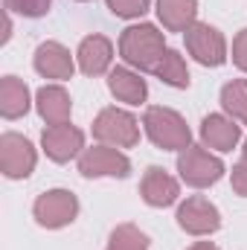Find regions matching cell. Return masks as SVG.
Masks as SVG:
<instances>
[{"label": "cell", "instance_id": "cell-1", "mask_svg": "<svg viewBox=\"0 0 247 250\" xmlns=\"http://www.w3.org/2000/svg\"><path fill=\"white\" fill-rule=\"evenodd\" d=\"M163 53H166V38L154 23H134L120 35V56L125 59V64L137 70L154 73Z\"/></svg>", "mask_w": 247, "mask_h": 250}, {"label": "cell", "instance_id": "cell-2", "mask_svg": "<svg viewBox=\"0 0 247 250\" xmlns=\"http://www.w3.org/2000/svg\"><path fill=\"white\" fill-rule=\"evenodd\" d=\"M143 125H145V134L148 140L163 148V151H184L192 146V131L186 120L172 111V108H163V105H151L145 108V117H143Z\"/></svg>", "mask_w": 247, "mask_h": 250}, {"label": "cell", "instance_id": "cell-3", "mask_svg": "<svg viewBox=\"0 0 247 250\" xmlns=\"http://www.w3.org/2000/svg\"><path fill=\"white\" fill-rule=\"evenodd\" d=\"M93 137L102 146L131 148V146L140 143V123H137L134 114H128L123 108H105L93 120Z\"/></svg>", "mask_w": 247, "mask_h": 250}, {"label": "cell", "instance_id": "cell-4", "mask_svg": "<svg viewBox=\"0 0 247 250\" xmlns=\"http://www.w3.org/2000/svg\"><path fill=\"white\" fill-rule=\"evenodd\" d=\"M178 172H181V181L186 187L206 189L221 181L224 163L215 154H209L204 146H189L178 154Z\"/></svg>", "mask_w": 247, "mask_h": 250}, {"label": "cell", "instance_id": "cell-5", "mask_svg": "<svg viewBox=\"0 0 247 250\" xmlns=\"http://www.w3.org/2000/svg\"><path fill=\"white\" fill-rule=\"evenodd\" d=\"M32 215L47 230L67 227L79 215V198L70 189H50V192L38 195V201L32 204Z\"/></svg>", "mask_w": 247, "mask_h": 250}, {"label": "cell", "instance_id": "cell-6", "mask_svg": "<svg viewBox=\"0 0 247 250\" xmlns=\"http://www.w3.org/2000/svg\"><path fill=\"white\" fill-rule=\"evenodd\" d=\"M35 163H38V154H35V146L23 137V134H15V131H6L0 137V169L9 181H23L35 172Z\"/></svg>", "mask_w": 247, "mask_h": 250}, {"label": "cell", "instance_id": "cell-7", "mask_svg": "<svg viewBox=\"0 0 247 250\" xmlns=\"http://www.w3.org/2000/svg\"><path fill=\"white\" fill-rule=\"evenodd\" d=\"M79 172L82 178H128L131 160L114 146H93L82 151Z\"/></svg>", "mask_w": 247, "mask_h": 250}, {"label": "cell", "instance_id": "cell-8", "mask_svg": "<svg viewBox=\"0 0 247 250\" xmlns=\"http://www.w3.org/2000/svg\"><path fill=\"white\" fill-rule=\"evenodd\" d=\"M184 35H186V50H189V56L198 64H204V67H221V64L227 62V41H224V35L215 26L195 23V26L186 29Z\"/></svg>", "mask_w": 247, "mask_h": 250}, {"label": "cell", "instance_id": "cell-9", "mask_svg": "<svg viewBox=\"0 0 247 250\" xmlns=\"http://www.w3.org/2000/svg\"><path fill=\"white\" fill-rule=\"evenodd\" d=\"M178 224L189 236H209L221 227V212L204 195H192L178 207Z\"/></svg>", "mask_w": 247, "mask_h": 250}, {"label": "cell", "instance_id": "cell-10", "mask_svg": "<svg viewBox=\"0 0 247 250\" xmlns=\"http://www.w3.org/2000/svg\"><path fill=\"white\" fill-rule=\"evenodd\" d=\"M41 146H44V151H47L50 160L67 163L76 154H82V148H84V131L76 128V125H70V123L47 125L44 134H41Z\"/></svg>", "mask_w": 247, "mask_h": 250}, {"label": "cell", "instance_id": "cell-11", "mask_svg": "<svg viewBox=\"0 0 247 250\" xmlns=\"http://www.w3.org/2000/svg\"><path fill=\"white\" fill-rule=\"evenodd\" d=\"M35 70L44 76V79H56V82H67V79H73V73H76V64H73V56H70V50L59 44V41H44V44H38V50H35Z\"/></svg>", "mask_w": 247, "mask_h": 250}, {"label": "cell", "instance_id": "cell-12", "mask_svg": "<svg viewBox=\"0 0 247 250\" xmlns=\"http://www.w3.org/2000/svg\"><path fill=\"white\" fill-rule=\"evenodd\" d=\"M140 195L148 207H172L181 195V184L160 166H148L143 181H140Z\"/></svg>", "mask_w": 247, "mask_h": 250}, {"label": "cell", "instance_id": "cell-13", "mask_svg": "<svg viewBox=\"0 0 247 250\" xmlns=\"http://www.w3.org/2000/svg\"><path fill=\"white\" fill-rule=\"evenodd\" d=\"M76 62H79V70H82L84 76H102V73L111 70L114 44H111L105 35H87V38H82V44H79Z\"/></svg>", "mask_w": 247, "mask_h": 250}, {"label": "cell", "instance_id": "cell-14", "mask_svg": "<svg viewBox=\"0 0 247 250\" xmlns=\"http://www.w3.org/2000/svg\"><path fill=\"white\" fill-rule=\"evenodd\" d=\"M201 140H204V146H209L215 151H233L242 140V125L230 117L209 114L201 123Z\"/></svg>", "mask_w": 247, "mask_h": 250}, {"label": "cell", "instance_id": "cell-15", "mask_svg": "<svg viewBox=\"0 0 247 250\" xmlns=\"http://www.w3.org/2000/svg\"><path fill=\"white\" fill-rule=\"evenodd\" d=\"M35 108L41 114V120L47 125H64L70 123V114H73V102H70V93L64 90L62 84H44L35 96Z\"/></svg>", "mask_w": 247, "mask_h": 250}, {"label": "cell", "instance_id": "cell-16", "mask_svg": "<svg viewBox=\"0 0 247 250\" xmlns=\"http://www.w3.org/2000/svg\"><path fill=\"white\" fill-rule=\"evenodd\" d=\"M108 87H111V93H114L120 102H125V105H143L145 96H148L145 79H143L140 73L128 70V67H114V70L108 73Z\"/></svg>", "mask_w": 247, "mask_h": 250}, {"label": "cell", "instance_id": "cell-17", "mask_svg": "<svg viewBox=\"0 0 247 250\" xmlns=\"http://www.w3.org/2000/svg\"><path fill=\"white\" fill-rule=\"evenodd\" d=\"M157 18L169 32H186L198 23V0H157Z\"/></svg>", "mask_w": 247, "mask_h": 250}, {"label": "cell", "instance_id": "cell-18", "mask_svg": "<svg viewBox=\"0 0 247 250\" xmlns=\"http://www.w3.org/2000/svg\"><path fill=\"white\" fill-rule=\"evenodd\" d=\"M29 111V87L18 76H3L0 82V114L6 120H18Z\"/></svg>", "mask_w": 247, "mask_h": 250}, {"label": "cell", "instance_id": "cell-19", "mask_svg": "<svg viewBox=\"0 0 247 250\" xmlns=\"http://www.w3.org/2000/svg\"><path fill=\"white\" fill-rule=\"evenodd\" d=\"M154 76L163 84H169V87H178V90L189 87V70H186V62L178 50H166L163 53V59L154 67Z\"/></svg>", "mask_w": 247, "mask_h": 250}, {"label": "cell", "instance_id": "cell-20", "mask_svg": "<svg viewBox=\"0 0 247 250\" xmlns=\"http://www.w3.org/2000/svg\"><path fill=\"white\" fill-rule=\"evenodd\" d=\"M221 108L230 120L247 125V79H233L221 87Z\"/></svg>", "mask_w": 247, "mask_h": 250}, {"label": "cell", "instance_id": "cell-21", "mask_svg": "<svg viewBox=\"0 0 247 250\" xmlns=\"http://www.w3.org/2000/svg\"><path fill=\"white\" fill-rule=\"evenodd\" d=\"M105 250H148V236L137 224H117Z\"/></svg>", "mask_w": 247, "mask_h": 250}, {"label": "cell", "instance_id": "cell-22", "mask_svg": "<svg viewBox=\"0 0 247 250\" xmlns=\"http://www.w3.org/2000/svg\"><path fill=\"white\" fill-rule=\"evenodd\" d=\"M53 0H6V9L23 18H44L50 12Z\"/></svg>", "mask_w": 247, "mask_h": 250}, {"label": "cell", "instance_id": "cell-23", "mask_svg": "<svg viewBox=\"0 0 247 250\" xmlns=\"http://www.w3.org/2000/svg\"><path fill=\"white\" fill-rule=\"evenodd\" d=\"M148 3H151V0H108V9H111L117 18L131 21V18H143V15L148 12Z\"/></svg>", "mask_w": 247, "mask_h": 250}, {"label": "cell", "instance_id": "cell-24", "mask_svg": "<svg viewBox=\"0 0 247 250\" xmlns=\"http://www.w3.org/2000/svg\"><path fill=\"white\" fill-rule=\"evenodd\" d=\"M233 62L239 70L247 73V29H242L236 38H233Z\"/></svg>", "mask_w": 247, "mask_h": 250}, {"label": "cell", "instance_id": "cell-25", "mask_svg": "<svg viewBox=\"0 0 247 250\" xmlns=\"http://www.w3.org/2000/svg\"><path fill=\"white\" fill-rule=\"evenodd\" d=\"M230 184H233V189H236L239 195H245L247 198V160H242V163L233 166V172H230Z\"/></svg>", "mask_w": 247, "mask_h": 250}, {"label": "cell", "instance_id": "cell-26", "mask_svg": "<svg viewBox=\"0 0 247 250\" xmlns=\"http://www.w3.org/2000/svg\"><path fill=\"white\" fill-rule=\"evenodd\" d=\"M189 250H221V248H215L212 242H198V245H192Z\"/></svg>", "mask_w": 247, "mask_h": 250}, {"label": "cell", "instance_id": "cell-27", "mask_svg": "<svg viewBox=\"0 0 247 250\" xmlns=\"http://www.w3.org/2000/svg\"><path fill=\"white\" fill-rule=\"evenodd\" d=\"M242 154H245V160H247V140H245V148H242Z\"/></svg>", "mask_w": 247, "mask_h": 250}, {"label": "cell", "instance_id": "cell-28", "mask_svg": "<svg viewBox=\"0 0 247 250\" xmlns=\"http://www.w3.org/2000/svg\"><path fill=\"white\" fill-rule=\"evenodd\" d=\"M79 3H87V0H79Z\"/></svg>", "mask_w": 247, "mask_h": 250}]
</instances>
